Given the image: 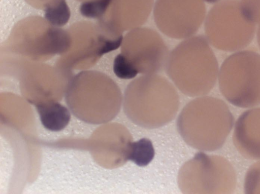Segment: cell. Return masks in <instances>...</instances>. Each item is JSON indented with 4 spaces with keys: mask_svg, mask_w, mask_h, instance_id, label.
<instances>
[{
    "mask_svg": "<svg viewBox=\"0 0 260 194\" xmlns=\"http://www.w3.org/2000/svg\"><path fill=\"white\" fill-rule=\"evenodd\" d=\"M165 69L176 87L190 96L208 93L219 70L210 44L203 35H193L178 44L169 53Z\"/></svg>",
    "mask_w": 260,
    "mask_h": 194,
    "instance_id": "6da1fadb",
    "label": "cell"
},
{
    "mask_svg": "<svg viewBox=\"0 0 260 194\" xmlns=\"http://www.w3.org/2000/svg\"><path fill=\"white\" fill-rule=\"evenodd\" d=\"M121 53L114 60L113 71L121 79L138 73L156 74L166 68L169 52L161 36L147 27L129 30L123 38Z\"/></svg>",
    "mask_w": 260,
    "mask_h": 194,
    "instance_id": "7a4b0ae2",
    "label": "cell"
},
{
    "mask_svg": "<svg viewBox=\"0 0 260 194\" xmlns=\"http://www.w3.org/2000/svg\"><path fill=\"white\" fill-rule=\"evenodd\" d=\"M220 91L232 104L241 108L260 105V54L241 50L229 56L219 70Z\"/></svg>",
    "mask_w": 260,
    "mask_h": 194,
    "instance_id": "3957f363",
    "label": "cell"
},
{
    "mask_svg": "<svg viewBox=\"0 0 260 194\" xmlns=\"http://www.w3.org/2000/svg\"><path fill=\"white\" fill-rule=\"evenodd\" d=\"M256 25L243 15L239 0H222L210 11L205 22L206 38L217 49L237 52L247 47Z\"/></svg>",
    "mask_w": 260,
    "mask_h": 194,
    "instance_id": "277c9868",
    "label": "cell"
},
{
    "mask_svg": "<svg viewBox=\"0 0 260 194\" xmlns=\"http://www.w3.org/2000/svg\"><path fill=\"white\" fill-rule=\"evenodd\" d=\"M191 103L195 108V147L206 150L219 149L234 123L228 105L217 98L203 96Z\"/></svg>",
    "mask_w": 260,
    "mask_h": 194,
    "instance_id": "5b68a950",
    "label": "cell"
},
{
    "mask_svg": "<svg viewBox=\"0 0 260 194\" xmlns=\"http://www.w3.org/2000/svg\"><path fill=\"white\" fill-rule=\"evenodd\" d=\"M179 104L174 86L157 74L143 75L132 81L126 88L123 101L127 115L136 110H144L146 114L156 113L157 110L176 112Z\"/></svg>",
    "mask_w": 260,
    "mask_h": 194,
    "instance_id": "8992f818",
    "label": "cell"
},
{
    "mask_svg": "<svg viewBox=\"0 0 260 194\" xmlns=\"http://www.w3.org/2000/svg\"><path fill=\"white\" fill-rule=\"evenodd\" d=\"M201 0H157L154 10L155 24L164 34L175 39L193 36L205 18Z\"/></svg>",
    "mask_w": 260,
    "mask_h": 194,
    "instance_id": "52a82bcc",
    "label": "cell"
},
{
    "mask_svg": "<svg viewBox=\"0 0 260 194\" xmlns=\"http://www.w3.org/2000/svg\"><path fill=\"white\" fill-rule=\"evenodd\" d=\"M200 181L201 191L208 193H231L236 185V174L232 165L226 159L202 154Z\"/></svg>",
    "mask_w": 260,
    "mask_h": 194,
    "instance_id": "ba28073f",
    "label": "cell"
},
{
    "mask_svg": "<svg viewBox=\"0 0 260 194\" xmlns=\"http://www.w3.org/2000/svg\"><path fill=\"white\" fill-rule=\"evenodd\" d=\"M234 143L244 157L260 160V107L244 111L237 119Z\"/></svg>",
    "mask_w": 260,
    "mask_h": 194,
    "instance_id": "9c48e42d",
    "label": "cell"
},
{
    "mask_svg": "<svg viewBox=\"0 0 260 194\" xmlns=\"http://www.w3.org/2000/svg\"><path fill=\"white\" fill-rule=\"evenodd\" d=\"M36 108L42 125L48 130L60 131L69 123L71 114L68 109L59 103H41L36 105Z\"/></svg>",
    "mask_w": 260,
    "mask_h": 194,
    "instance_id": "30bf717a",
    "label": "cell"
},
{
    "mask_svg": "<svg viewBox=\"0 0 260 194\" xmlns=\"http://www.w3.org/2000/svg\"><path fill=\"white\" fill-rule=\"evenodd\" d=\"M155 150L149 139L143 138L137 141L131 142L127 153V160L139 167L148 165L153 160Z\"/></svg>",
    "mask_w": 260,
    "mask_h": 194,
    "instance_id": "8fae6325",
    "label": "cell"
},
{
    "mask_svg": "<svg viewBox=\"0 0 260 194\" xmlns=\"http://www.w3.org/2000/svg\"><path fill=\"white\" fill-rule=\"evenodd\" d=\"M70 16L69 7L64 0H61L55 7L48 8L45 11V17L52 24L63 25Z\"/></svg>",
    "mask_w": 260,
    "mask_h": 194,
    "instance_id": "7c38bea8",
    "label": "cell"
},
{
    "mask_svg": "<svg viewBox=\"0 0 260 194\" xmlns=\"http://www.w3.org/2000/svg\"><path fill=\"white\" fill-rule=\"evenodd\" d=\"M244 190L246 193H260V161L248 169L245 178Z\"/></svg>",
    "mask_w": 260,
    "mask_h": 194,
    "instance_id": "4fadbf2b",
    "label": "cell"
},
{
    "mask_svg": "<svg viewBox=\"0 0 260 194\" xmlns=\"http://www.w3.org/2000/svg\"><path fill=\"white\" fill-rule=\"evenodd\" d=\"M244 16L255 24H260V0H239Z\"/></svg>",
    "mask_w": 260,
    "mask_h": 194,
    "instance_id": "5bb4252c",
    "label": "cell"
},
{
    "mask_svg": "<svg viewBox=\"0 0 260 194\" xmlns=\"http://www.w3.org/2000/svg\"><path fill=\"white\" fill-rule=\"evenodd\" d=\"M111 0H98L86 2L80 6L81 14L86 17H94L105 12Z\"/></svg>",
    "mask_w": 260,
    "mask_h": 194,
    "instance_id": "9a60e30c",
    "label": "cell"
},
{
    "mask_svg": "<svg viewBox=\"0 0 260 194\" xmlns=\"http://www.w3.org/2000/svg\"><path fill=\"white\" fill-rule=\"evenodd\" d=\"M257 42L259 46V47L260 48V24H258V27L257 31Z\"/></svg>",
    "mask_w": 260,
    "mask_h": 194,
    "instance_id": "2e32d148",
    "label": "cell"
}]
</instances>
